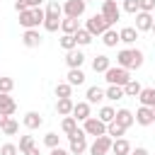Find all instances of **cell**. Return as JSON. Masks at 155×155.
Here are the masks:
<instances>
[{
    "label": "cell",
    "instance_id": "obj_44",
    "mask_svg": "<svg viewBox=\"0 0 155 155\" xmlns=\"http://www.w3.org/2000/svg\"><path fill=\"white\" fill-rule=\"evenodd\" d=\"M128 155H150V153H148L145 148H131V153H128Z\"/></svg>",
    "mask_w": 155,
    "mask_h": 155
},
{
    "label": "cell",
    "instance_id": "obj_24",
    "mask_svg": "<svg viewBox=\"0 0 155 155\" xmlns=\"http://www.w3.org/2000/svg\"><path fill=\"white\" fill-rule=\"evenodd\" d=\"M136 39H138L136 27H124V29L119 31V41H124V44H136Z\"/></svg>",
    "mask_w": 155,
    "mask_h": 155
},
{
    "label": "cell",
    "instance_id": "obj_22",
    "mask_svg": "<svg viewBox=\"0 0 155 155\" xmlns=\"http://www.w3.org/2000/svg\"><path fill=\"white\" fill-rule=\"evenodd\" d=\"M111 153H114V155H128V153H131V143H128L126 138H116V140L111 143Z\"/></svg>",
    "mask_w": 155,
    "mask_h": 155
},
{
    "label": "cell",
    "instance_id": "obj_12",
    "mask_svg": "<svg viewBox=\"0 0 155 155\" xmlns=\"http://www.w3.org/2000/svg\"><path fill=\"white\" fill-rule=\"evenodd\" d=\"M22 44H24L27 48H36V46H41V34H39L36 29H27V31L22 34Z\"/></svg>",
    "mask_w": 155,
    "mask_h": 155
},
{
    "label": "cell",
    "instance_id": "obj_40",
    "mask_svg": "<svg viewBox=\"0 0 155 155\" xmlns=\"http://www.w3.org/2000/svg\"><path fill=\"white\" fill-rule=\"evenodd\" d=\"M124 10H126V12H131V15L140 12V7H138V0H124Z\"/></svg>",
    "mask_w": 155,
    "mask_h": 155
},
{
    "label": "cell",
    "instance_id": "obj_2",
    "mask_svg": "<svg viewBox=\"0 0 155 155\" xmlns=\"http://www.w3.org/2000/svg\"><path fill=\"white\" fill-rule=\"evenodd\" d=\"M44 12H46V17H44V29H46V31H58V29H61L63 5H58V0H51Z\"/></svg>",
    "mask_w": 155,
    "mask_h": 155
},
{
    "label": "cell",
    "instance_id": "obj_10",
    "mask_svg": "<svg viewBox=\"0 0 155 155\" xmlns=\"http://www.w3.org/2000/svg\"><path fill=\"white\" fill-rule=\"evenodd\" d=\"M111 138L109 136H99V138H94V143L90 145V155H107L109 150H111Z\"/></svg>",
    "mask_w": 155,
    "mask_h": 155
},
{
    "label": "cell",
    "instance_id": "obj_5",
    "mask_svg": "<svg viewBox=\"0 0 155 155\" xmlns=\"http://www.w3.org/2000/svg\"><path fill=\"white\" fill-rule=\"evenodd\" d=\"M68 140H70V150H68L70 155H82V153L87 150V136H85L82 128H78L75 133H70Z\"/></svg>",
    "mask_w": 155,
    "mask_h": 155
},
{
    "label": "cell",
    "instance_id": "obj_6",
    "mask_svg": "<svg viewBox=\"0 0 155 155\" xmlns=\"http://www.w3.org/2000/svg\"><path fill=\"white\" fill-rule=\"evenodd\" d=\"M99 15H102L111 27H114V24L119 22V17H121V7L116 5V0H104V2H102V12H99Z\"/></svg>",
    "mask_w": 155,
    "mask_h": 155
},
{
    "label": "cell",
    "instance_id": "obj_35",
    "mask_svg": "<svg viewBox=\"0 0 155 155\" xmlns=\"http://www.w3.org/2000/svg\"><path fill=\"white\" fill-rule=\"evenodd\" d=\"M75 46H78V41H75L73 34H63V36H61V48H63V51H73Z\"/></svg>",
    "mask_w": 155,
    "mask_h": 155
},
{
    "label": "cell",
    "instance_id": "obj_37",
    "mask_svg": "<svg viewBox=\"0 0 155 155\" xmlns=\"http://www.w3.org/2000/svg\"><path fill=\"white\" fill-rule=\"evenodd\" d=\"M17 131H19V124H17V121L10 116V119H7V124L2 126V133H5V136H15Z\"/></svg>",
    "mask_w": 155,
    "mask_h": 155
},
{
    "label": "cell",
    "instance_id": "obj_18",
    "mask_svg": "<svg viewBox=\"0 0 155 155\" xmlns=\"http://www.w3.org/2000/svg\"><path fill=\"white\" fill-rule=\"evenodd\" d=\"M0 111L7 114V116H12V114L17 111V102H15L10 94H2V92H0Z\"/></svg>",
    "mask_w": 155,
    "mask_h": 155
},
{
    "label": "cell",
    "instance_id": "obj_3",
    "mask_svg": "<svg viewBox=\"0 0 155 155\" xmlns=\"http://www.w3.org/2000/svg\"><path fill=\"white\" fill-rule=\"evenodd\" d=\"M44 17H46V12L41 7H31V10L19 12V24L24 29H36L39 24H44Z\"/></svg>",
    "mask_w": 155,
    "mask_h": 155
},
{
    "label": "cell",
    "instance_id": "obj_19",
    "mask_svg": "<svg viewBox=\"0 0 155 155\" xmlns=\"http://www.w3.org/2000/svg\"><path fill=\"white\" fill-rule=\"evenodd\" d=\"M138 99H140V107H150L153 109L155 107V87H143Z\"/></svg>",
    "mask_w": 155,
    "mask_h": 155
},
{
    "label": "cell",
    "instance_id": "obj_36",
    "mask_svg": "<svg viewBox=\"0 0 155 155\" xmlns=\"http://www.w3.org/2000/svg\"><path fill=\"white\" fill-rule=\"evenodd\" d=\"M53 92H56V97H58V99H63V97H70V92H73V87H70L68 82H58Z\"/></svg>",
    "mask_w": 155,
    "mask_h": 155
},
{
    "label": "cell",
    "instance_id": "obj_33",
    "mask_svg": "<svg viewBox=\"0 0 155 155\" xmlns=\"http://www.w3.org/2000/svg\"><path fill=\"white\" fill-rule=\"evenodd\" d=\"M73 36H75V41H78L80 46H87V44H90V41L94 39V36H92V34H90L87 29H78V31H75Z\"/></svg>",
    "mask_w": 155,
    "mask_h": 155
},
{
    "label": "cell",
    "instance_id": "obj_15",
    "mask_svg": "<svg viewBox=\"0 0 155 155\" xmlns=\"http://www.w3.org/2000/svg\"><path fill=\"white\" fill-rule=\"evenodd\" d=\"M109 68H111V61H109V56L99 53V56H94V58H92V70H94V73H107Z\"/></svg>",
    "mask_w": 155,
    "mask_h": 155
},
{
    "label": "cell",
    "instance_id": "obj_9",
    "mask_svg": "<svg viewBox=\"0 0 155 155\" xmlns=\"http://www.w3.org/2000/svg\"><path fill=\"white\" fill-rule=\"evenodd\" d=\"M85 5H87V2H82V0H65V2H63V15L78 19V17L85 15Z\"/></svg>",
    "mask_w": 155,
    "mask_h": 155
},
{
    "label": "cell",
    "instance_id": "obj_16",
    "mask_svg": "<svg viewBox=\"0 0 155 155\" xmlns=\"http://www.w3.org/2000/svg\"><path fill=\"white\" fill-rule=\"evenodd\" d=\"M133 119H136V124H140V126H150V124H153V109H150V107H140V109L133 114Z\"/></svg>",
    "mask_w": 155,
    "mask_h": 155
},
{
    "label": "cell",
    "instance_id": "obj_51",
    "mask_svg": "<svg viewBox=\"0 0 155 155\" xmlns=\"http://www.w3.org/2000/svg\"><path fill=\"white\" fill-rule=\"evenodd\" d=\"M82 2H90V0H82Z\"/></svg>",
    "mask_w": 155,
    "mask_h": 155
},
{
    "label": "cell",
    "instance_id": "obj_17",
    "mask_svg": "<svg viewBox=\"0 0 155 155\" xmlns=\"http://www.w3.org/2000/svg\"><path fill=\"white\" fill-rule=\"evenodd\" d=\"M22 124H24L29 131H34V128H39V126L44 124V119H41V114H39V111H27V114H24V119H22Z\"/></svg>",
    "mask_w": 155,
    "mask_h": 155
},
{
    "label": "cell",
    "instance_id": "obj_25",
    "mask_svg": "<svg viewBox=\"0 0 155 155\" xmlns=\"http://www.w3.org/2000/svg\"><path fill=\"white\" fill-rule=\"evenodd\" d=\"M87 104H97V102H102L104 99V90L102 87H97V85H92V87H87Z\"/></svg>",
    "mask_w": 155,
    "mask_h": 155
},
{
    "label": "cell",
    "instance_id": "obj_11",
    "mask_svg": "<svg viewBox=\"0 0 155 155\" xmlns=\"http://www.w3.org/2000/svg\"><path fill=\"white\" fill-rule=\"evenodd\" d=\"M153 15L150 12H136V31H150Z\"/></svg>",
    "mask_w": 155,
    "mask_h": 155
},
{
    "label": "cell",
    "instance_id": "obj_7",
    "mask_svg": "<svg viewBox=\"0 0 155 155\" xmlns=\"http://www.w3.org/2000/svg\"><path fill=\"white\" fill-rule=\"evenodd\" d=\"M85 29H87L92 36H102L107 29H111V24H109L102 15H92V17L87 19V27H85Z\"/></svg>",
    "mask_w": 155,
    "mask_h": 155
},
{
    "label": "cell",
    "instance_id": "obj_39",
    "mask_svg": "<svg viewBox=\"0 0 155 155\" xmlns=\"http://www.w3.org/2000/svg\"><path fill=\"white\" fill-rule=\"evenodd\" d=\"M44 143H46L51 150L58 148V133H46V136H44Z\"/></svg>",
    "mask_w": 155,
    "mask_h": 155
},
{
    "label": "cell",
    "instance_id": "obj_26",
    "mask_svg": "<svg viewBox=\"0 0 155 155\" xmlns=\"http://www.w3.org/2000/svg\"><path fill=\"white\" fill-rule=\"evenodd\" d=\"M126 94H124V87H119V85H109L107 90H104V99H111V102H119V99H124Z\"/></svg>",
    "mask_w": 155,
    "mask_h": 155
},
{
    "label": "cell",
    "instance_id": "obj_42",
    "mask_svg": "<svg viewBox=\"0 0 155 155\" xmlns=\"http://www.w3.org/2000/svg\"><path fill=\"white\" fill-rule=\"evenodd\" d=\"M19 150H17V145L15 143H5L2 148H0V155H17Z\"/></svg>",
    "mask_w": 155,
    "mask_h": 155
},
{
    "label": "cell",
    "instance_id": "obj_47",
    "mask_svg": "<svg viewBox=\"0 0 155 155\" xmlns=\"http://www.w3.org/2000/svg\"><path fill=\"white\" fill-rule=\"evenodd\" d=\"M7 119H10V116H7V114H2V111H0V128H2V126H5V124H7Z\"/></svg>",
    "mask_w": 155,
    "mask_h": 155
},
{
    "label": "cell",
    "instance_id": "obj_8",
    "mask_svg": "<svg viewBox=\"0 0 155 155\" xmlns=\"http://www.w3.org/2000/svg\"><path fill=\"white\" fill-rule=\"evenodd\" d=\"M85 126H82V131H85V136H94V138H99V136H107V124H102L97 116H90L87 121H82Z\"/></svg>",
    "mask_w": 155,
    "mask_h": 155
},
{
    "label": "cell",
    "instance_id": "obj_20",
    "mask_svg": "<svg viewBox=\"0 0 155 155\" xmlns=\"http://www.w3.org/2000/svg\"><path fill=\"white\" fill-rule=\"evenodd\" d=\"M73 107H75V102H73L70 97H63V99L56 102V111H58L61 116H70V114H73Z\"/></svg>",
    "mask_w": 155,
    "mask_h": 155
},
{
    "label": "cell",
    "instance_id": "obj_4",
    "mask_svg": "<svg viewBox=\"0 0 155 155\" xmlns=\"http://www.w3.org/2000/svg\"><path fill=\"white\" fill-rule=\"evenodd\" d=\"M104 80H107L109 85H119V87H124V85H126L128 80H133V78H131V73H128L126 68H119V65L114 68V65H111V68L104 73Z\"/></svg>",
    "mask_w": 155,
    "mask_h": 155
},
{
    "label": "cell",
    "instance_id": "obj_38",
    "mask_svg": "<svg viewBox=\"0 0 155 155\" xmlns=\"http://www.w3.org/2000/svg\"><path fill=\"white\" fill-rule=\"evenodd\" d=\"M12 87H15V80L12 78H0V92L2 94H10Z\"/></svg>",
    "mask_w": 155,
    "mask_h": 155
},
{
    "label": "cell",
    "instance_id": "obj_34",
    "mask_svg": "<svg viewBox=\"0 0 155 155\" xmlns=\"http://www.w3.org/2000/svg\"><path fill=\"white\" fill-rule=\"evenodd\" d=\"M31 148H34V136H22V138H19V145H17V150L27 155Z\"/></svg>",
    "mask_w": 155,
    "mask_h": 155
},
{
    "label": "cell",
    "instance_id": "obj_23",
    "mask_svg": "<svg viewBox=\"0 0 155 155\" xmlns=\"http://www.w3.org/2000/svg\"><path fill=\"white\" fill-rule=\"evenodd\" d=\"M80 29V22L78 19H73V17H63L61 19V31L63 34H75Z\"/></svg>",
    "mask_w": 155,
    "mask_h": 155
},
{
    "label": "cell",
    "instance_id": "obj_13",
    "mask_svg": "<svg viewBox=\"0 0 155 155\" xmlns=\"http://www.w3.org/2000/svg\"><path fill=\"white\" fill-rule=\"evenodd\" d=\"M65 63H68V68H82V63H85V53L78 51V48H73V51L65 53Z\"/></svg>",
    "mask_w": 155,
    "mask_h": 155
},
{
    "label": "cell",
    "instance_id": "obj_31",
    "mask_svg": "<svg viewBox=\"0 0 155 155\" xmlns=\"http://www.w3.org/2000/svg\"><path fill=\"white\" fill-rule=\"evenodd\" d=\"M114 116H116V109H111V107H102L97 119H99L102 124H111V121H114Z\"/></svg>",
    "mask_w": 155,
    "mask_h": 155
},
{
    "label": "cell",
    "instance_id": "obj_14",
    "mask_svg": "<svg viewBox=\"0 0 155 155\" xmlns=\"http://www.w3.org/2000/svg\"><path fill=\"white\" fill-rule=\"evenodd\" d=\"M92 114H90V104L87 102H75V107H73V119L75 121H87Z\"/></svg>",
    "mask_w": 155,
    "mask_h": 155
},
{
    "label": "cell",
    "instance_id": "obj_28",
    "mask_svg": "<svg viewBox=\"0 0 155 155\" xmlns=\"http://www.w3.org/2000/svg\"><path fill=\"white\" fill-rule=\"evenodd\" d=\"M140 90H143V87H140L138 80H128V82L124 85V94H126V97H138Z\"/></svg>",
    "mask_w": 155,
    "mask_h": 155
},
{
    "label": "cell",
    "instance_id": "obj_45",
    "mask_svg": "<svg viewBox=\"0 0 155 155\" xmlns=\"http://www.w3.org/2000/svg\"><path fill=\"white\" fill-rule=\"evenodd\" d=\"M24 2H27V7L31 10V7H41V2H44V0H24Z\"/></svg>",
    "mask_w": 155,
    "mask_h": 155
},
{
    "label": "cell",
    "instance_id": "obj_29",
    "mask_svg": "<svg viewBox=\"0 0 155 155\" xmlns=\"http://www.w3.org/2000/svg\"><path fill=\"white\" fill-rule=\"evenodd\" d=\"M124 133H126V128H124V126H119L116 121H111V124H107V136H109L111 140H116V138H121Z\"/></svg>",
    "mask_w": 155,
    "mask_h": 155
},
{
    "label": "cell",
    "instance_id": "obj_41",
    "mask_svg": "<svg viewBox=\"0 0 155 155\" xmlns=\"http://www.w3.org/2000/svg\"><path fill=\"white\" fill-rule=\"evenodd\" d=\"M138 7H140V12H153L155 10V0H138Z\"/></svg>",
    "mask_w": 155,
    "mask_h": 155
},
{
    "label": "cell",
    "instance_id": "obj_1",
    "mask_svg": "<svg viewBox=\"0 0 155 155\" xmlns=\"http://www.w3.org/2000/svg\"><path fill=\"white\" fill-rule=\"evenodd\" d=\"M143 53L138 51V48H124V51H119V56H116V63H119V68H126V70H138L140 65H143Z\"/></svg>",
    "mask_w": 155,
    "mask_h": 155
},
{
    "label": "cell",
    "instance_id": "obj_30",
    "mask_svg": "<svg viewBox=\"0 0 155 155\" xmlns=\"http://www.w3.org/2000/svg\"><path fill=\"white\" fill-rule=\"evenodd\" d=\"M102 41H104V46H109V48L116 46V44H119V31H116V29H107V31L102 34Z\"/></svg>",
    "mask_w": 155,
    "mask_h": 155
},
{
    "label": "cell",
    "instance_id": "obj_43",
    "mask_svg": "<svg viewBox=\"0 0 155 155\" xmlns=\"http://www.w3.org/2000/svg\"><path fill=\"white\" fill-rule=\"evenodd\" d=\"M15 10H17V15H19V12L29 10V7H27V2H24V0H15Z\"/></svg>",
    "mask_w": 155,
    "mask_h": 155
},
{
    "label": "cell",
    "instance_id": "obj_50",
    "mask_svg": "<svg viewBox=\"0 0 155 155\" xmlns=\"http://www.w3.org/2000/svg\"><path fill=\"white\" fill-rule=\"evenodd\" d=\"M153 124H155V107H153Z\"/></svg>",
    "mask_w": 155,
    "mask_h": 155
},
{
    "label": "cell",
    "instance_id": "obj_48",
    "mask_svg": "<svg viewBox=\"0 0 155 155\" xmlns=\"http://www.w3.org/2000/svg\"><path fill=\"white\" fill-rule=\"evenodd\" d=\"M27 155H39V148H36V145H34V148H31V150H29V153H27Z\"/></svg>",
    "mask_w": 155,
    "mask_h": 155
},
{
    "label": "cell",
    "instance_id": "obj_32",
    "mask_svg": "<svg viewBox=\"0 0 155 155\" xmlns=\"http://www.w3.org/2000/svg\"><path fill=\"white\" fill-rule=\"evenodd\" d=\"M61 128H63V133H65V136H70V133H75V131H78V121H75L73 116H65V119L61 121Z\"/></svg>",
    "mask_w": 155,
    "mask_h": 155
},
{
    "label": "cell",
    "instance_id": "obj_21",
    "mask_svg": "<svg viewBox=\"0 0 155 155\" xmlns=\"http://www.w3.org/2000/svg\"><path fill=\"white\" fill-rule=\"evenodd\" d=\"M114 121H116L119 126L128 128V126H133V121H136V119H133V114H131L128 109H119V111H116V116H114Z\"/></svg>",
    "mask_w": 155,
    "mask_h": 155
},
{
    "label": "cell",
    "instance_id": "obj_27",
    "mask_svg": "<svg viewBox=\"0 0 155 155\" xmlns=\"http://www.w3.org/2000/svg\"><path fill=\"white\" fill-rule=\"evenodd\" d=\"M82 82H85V73L80 68H70L68 70V85L75 87V85H82Z\"/></svg>",
    "mask_w": 155,
    "mask_h": 155
},
{
    "label": "cell",
    "instance_id": "obj_46",
    "mask_svg": "<svg viewBox=\"0 0 155 155\" xmlns=\"http://www.w3.org/2000/svg\"><path fill=\"white\" fill-rule=\"evenodd\" d=\"M51 155H70V153H68V150H63V148H53V150H51Z\"/></svg>",
    "mask_w": 155,
    "mask_h": 155
},
{
    "label": "cell",
    "instance_id": "obj_49",
    "mask_svg": "<svg viewBox=\"0 0 155 155\" xmlns=\"http://www.w3.org/2000/svg\"><path fill=\"white\" fill-rule=\"evenodd\" d=\"M150 31H153V34H155V19H153V27H150Z\"/></svg>",
    "mask_w": 155,
    "mask_h": 155
}]
</instances>
